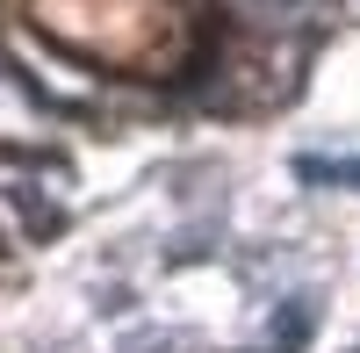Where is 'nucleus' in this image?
I'll return each instance as SVG.
<instances>
[{"instance_id":"obj_1","label":"nucleus","mask_w":360,"mask_h":353,"mask_svg":"<svg viewBox=\"0 0 360 353\" xmlns=\"http://www.w3.org/2000/svg\"><path fill=\"white\" fill-rule=\"evenodd\" d=\"M310 325H317V303H310V296H288L281 317H274V339H266L259 353H295V346L310 339Z\"/></svg>"},{"instance_id":"obj_2","label":"nucleus","mask_w":360,"mask_h":353,"mask_svg":"<svg viewBox=\"0 0 360 353\" xmlns=\"http://www.w3.org/2000/svg\"><path fill=\"white\" fill-rule=\"evenodd\" d=\"M295 173L324 188H360V159H295Z\"/></svg>"},{"instance_id":"obj_3","label":"nucleus","mask_w":360,"mask_h":353,"mask_svg":"<svg viewBox=\"0 0 360 353\" xmlns=\"http://www.w3.org/2000/svg\"><path fill=\"white\" fill-rule=\"evenodd\" d=\"M123 353H166V339L159 332H137V339H123Z\"/></svg>"},{"instance_id":"obj_4","label":"nucleus","mask_w":360,"mask_h":353,"mask_svg":"<svg viewBox=\"0 0 360 353\" xmlns=\"http://www.w3.org/2000/svg\"><path fill=\"white\" fill-rule=\"evenodd\" d=\"M332 8H346V15H360V0H332Z\"/></svg>"},{"instance_id":"obj_5","label":"nucleus","mask_w":360,"mask_h":353,"mask_svg":"<svg viewBox=\"0 0 360 353\" xmlns=\"http://www.w3.org/2000/svg\"><path fill=\"white\" fill-rule=\"evenodd\" d=\"M281 8H288V0H281Z\"/></svg>"}]
</instances>
